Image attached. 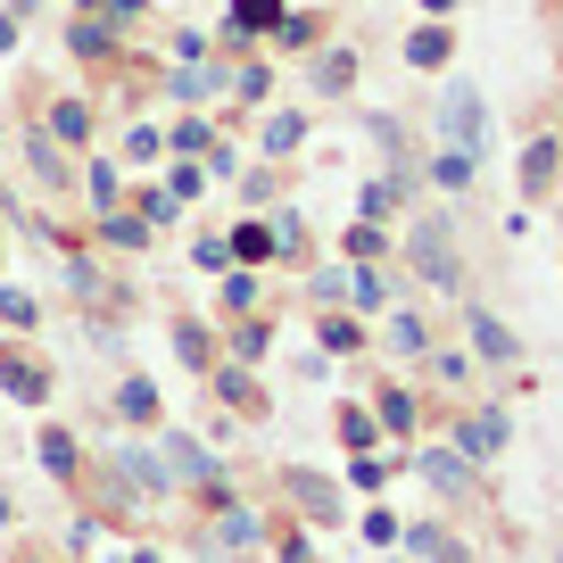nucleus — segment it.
<instances>
[{
  "mask_svg": "<svg viewBox=\"0 0 563 563\" xmlns=\"http://www.w3.org/2000/svg\"><path fill=\"white\" fill-rule=\"evenodd\" d=\"M406 265H415V282H431L440 299H464V241H456V216H422L406 224Z\"/></svg>",
  "mask_w": 563,
  "mask_h": 563,
  "instance_id": "f257e3e1",
  "label": "nucleus"
},
{
  "mask_svg": "<svg viewBox=\"0 0 563 563\" xmlns=\"http://www.w3.org/2000/svg\"><path fill=\"white\" fill-rule=\"evenodd\" d=\"M158 456H166V473H175V489H199V506H232V481H224V464L208 456V448L191 440V431H158Z\"/></svg>",
  "mask_w": 563,
  "mask_h": 563,
  "instance_id": "f03ea898",
  "label": "nucleus"
},
{
  "mask_svg": "<svg viewBox=\"0 0 563 563\" xmlns=\"http://www.w3.org/2000/svg\"><path fill=\"white\" fill-rule=\"evenodd\" d=\"M440 150L489 158V100H481V84H448L440 91Z\"/></svg>",
  "mask_w": 563,
  "mask_h": 563,
  "instance_id": "7ed1b4c3",
  "label": "nucleus"
},
{
  "mask_svg": "<svg viewBox=\"0 0 563 563\" xmlns=\"http://www.w3.org/2000/svg\"><path fill=\"white\" fill-rule=\"evenodd\" d=\"M282 506L299 514V522H323V530L349 522V497H340L323 473H307V464H282Z\"/></svg>",
  "mask_w": 563,
  "mask_h": 563,
  "instance_id": "20e7f679",
  "label": "nucleus"
},
{
  "mask_svg": "<svg viewBox=\"0 0 563 563\" xmlns=\"http://www.w3.org/2000/svg\"><path fill=\"white\" fill-rule=\"evenodd\" d=\"M265 539H274V522H265V514H249L241 497L208 514V563H216V555H257Z\"/></svg>",
  "mask_w": 563,
  "mask_h": 563,
  "instance_id": "39448f33",
  "label": "nucleus"
},
{
  "mask_svg": "<svg viewBox=\"0 0 563 563\" xmlns=\"http://www.w3.org/2000/svg\"><path fill=\"white\" fill-rule=\"evenodd\" d=\"M464 340H473V356H481V365H497V373H514V365H522V332H514V323L506 316H489V307H464Z\"/></svg>",
  "mask_w": 563,
  "mask_h": 563,
  "instance_id": "423d86ee",
  "label": "nucleus"
},
{
  "mask_svg": "<svg viewBox=\"0 0 563 563\" xmlns=\"http://www.w3.org/2000/svg\"><path fill=\"white\" fill-rule=\"evenodd\" d=\"M555 183H563V141H555V133H530V141H522V166H514V191H522V208H539Z\"/></svg>",
  "mask_w": 563,
  "mask_h": 563,
  "instance_id": "0eeeda50",
  "label": "nucleus"
},
{
  "mask_svg": "<svg viewBox=\"0 0 563 563\" xmlns=\"http://www.w3.org/2000/svg\"><path fill=\"white\" fill-rule=\"evenodd\" d=\"M18 150H25V175H34L42 191H67V183H75V150H58V141H51V124H25V133H18Z\"/></svg>",
  "mask_w": 563,
  "mask_h": 563,
  "instance_id": "6e6552de",
  "label": "nucleus"
},
{
  "mask_svg": "<svg viewBox=\"0 0 563 563\" xmlns=\"http://www.w3.org/2000/svg\"><path fill=\"white\" fill-rule=\"evenodd\" d=\"M506 440H514V415H506V406H464V415H456V448L473 464H489Z\"/></svg>",
  "mask_w": 563,
  "mask_h": 563,
  "instance_id": "1a4fd4ad",
  "label": "nucleus"
},
{
  "mask_svg": "<svg viewBox=\"0 0 563 563\" xmlns=\"http://www.w3.org/2000/svg\"><path fill=\"white\" fill-rule=\"evenodd\" d=\"M415 481H431L440 497H464V489H481V464L464 448H415Z\"/></svg>",
  "mask_w": 563,
  "mask_h": 563,
  "instance_id": "9d476101",
  "label": "nucleus"
},
{
  "mask_svg": "<svg viewBox=\"0 0 563 563\" xmlns=\"http://www.w3.org/2000/svg\"><path fill=\"white\" fill-rule=\"evenodd\" d=\"M108 473H117V489H133V497H166V489H175V473H166L158 448H117Z\"/></svg>",
  "mask_w": 563,
  "mask_h": 563,
  "instance_id": "9b49d317",
  "label": "nucleus"
},
{
  "mask_svg": "<svg viewBox=\"0 0 563 563\" xmlns=\"http://www.w3.org/2000/svg\"><path fill=\"white\" fill-rule=\"evenodd\" d=\"M356 75H365V58H356V42H323L316 67H307V84H316V100H349Z\"/></svg>",
  "mask_w": 563,
  "mask_h": 563,
  "instance_id": "f8f14e48",
  "label": "nucleus"
},
{
  "mask_svg": "<svg viewBox=\"0 0 563 563\" xmlns=\"http://www.w3.org/2000/svg\"><path fill=\"white\" fill-rule=\"evenodd\" d=\"M42 124H51L58 150H91V133H100V108H91L84 91H67V100H51V117H42Z\"/></svg>",
  "mask_w": 563,
  "mask_h": 563,
  "instance_id": "ddd939ff",
  "label": "nucleus"
},
{
  "mask_svg": "<svg viewBox=\"0 0 563 563\" xmlns=\"http://www.w3.org/2000/svg\"><path fill=\"white\" fill-rule=\"evenodd\" d=\"M67 51L84 58V67H117L124 58V34L108 18H67Z\"/></svg>",
  "mask_w": 563,
  "mask_h": 563,
  "instance_id": "4468645a",
  "label": "nucleus"
},
{
  "mask_svg": "<svg viewBox=\"0 0 563 563\" xmlns=\"http://www.w3.org/2000/svg\"><path fill=\"white\" fill-rule=\"evenodd\" d=\"M108 406H117V422H133V431H158V415H166V398H158V382H150V373H124Z\"/></svg>",
  "mask_w": 563,
  "mask_h": 563,
  "instance_id": "2eb2a0df",
  "label": "nucleus"
},
{
  "mask_svg": "<svg viewBox=\"0 0 563 563\" xmlns=\"http://www.w3.org/2000/svg\"><path fill=\"white\" fill-rule=\"evenodd\" d=\"M274 25H282V0H232V18H224V51L274 42Z\"/></svg>",
  "mask_w": 563,
  "mask_h": 563,
  "instance_id": "dca6fc26",
  "label": "nucleus"
},
{
  "mask_svg": "<svg viewBox=\"0 0 563 563\" xmlns=\"http://www.w3.org/2000/svg\"><path fill=\"white\" fill-rule=\"evenodd\" d=\"M448 58H456V25H448V18H422L415 34H406V67H422V75H440Z\"/></svg>",
  "mask_w": 563,
  "mask_h": 563,
  "instance_id": "f3484780",
  "label": "nucleus"
},
{
  "mask_svg": "<svg viewBox=\"0 0 563 563\" xmlns=\"http://www.w3.org/2000/svg\"><path fill=\"white\" fill-rule=\"evenodd\" d=\"M34 456H42V473H51V481H84V448H75V431H67V422H42Z\"/></svg>",
  "mask_w": 563,
  "mask_h": 563,
  "instance_id": "a211bd4d",
  "label": "nucleus"
},
{
  "mask_svg": "<svg viewBox=\"0 0 563 563\" xmlns=\"http://www.w3.org/2000/svg\"><path fill=\"white\" fill-rule=\"evenodd\" d=\"M0 389H9L18 406H42V398H51V373H42L25 349H0Z\"/></svg>",
  "mask_w": 563,
  "mask_h": 563,
  "instance_id": "6ab92c4d",
  "label": "nucleus"
},
{
  "mask_svg": "<svg viewBox=\"0 0 563 563\" xmlns=\"http://www.w3.org/2000/svg\"><path fill=\"white\" fill-rule=\"evenodd\" d=\"M274 51H282V58H316V51H323V9H282Z\"/></svg>",
  "mask_w": 563,
  "mask_h": 563,
  "instance_id": "aec40b11",
  "label": "nucleus"
},
{
  "mask_svg": "<svg viewBox=\"0 0 563 563\" xmlns=\"http://www.w3.org/2000/svg\"><path fill=\"white\" fill-rule=\"evenodd\" d=\"M299 141H307V108H282V117H265V124H257V150H265V166L299 158Z\"/></svg>",
  "mask_w": 563,
  "mask_h": 563,
  "instance_id": "412c9836",
  "label": "nucleus"
},
{
  "mask_svg": "<svg viewBox=\"0 0 563 563\" xmlns=\"http://www.w3.org/2000/svg\"><path fill=\"white\" fill-rule=\"evenodd\" d=\"M208 389L216 398L232 406V415H265V389L249 382V365H224V356H216V373H208Z\"/></svg>",
  "mask_w": 563,
  "mask_h": 563,
  "instance_id": "4be33fe9",
  "label": "nucleus"
},
{
  "mask_svg": "<svg viewBox=\"0 0 563 563\" xmlns=\"http://www.w3.org/2000/svg\"><path fill=\"white\" fill-rule=\"evenodd\" d=\"M373 415H382V440H415V422H422V406H415V389H398V382H389L382 389V398H373Z\"/></svg>",
  "mask_w": 563,
  "mask_h": 563,
  "instance_id": "5701e85b",
  "label": "nucleus"
},
{
  "mask_svg": "<svg viewBox=\"0 0 563 563\" xmlns=\"http://www.w3.org/2000/svg\"><path fill=\"white\" fill-rule=\"evenodd\" d=\"M422 183H440V191H473L481 183V158H464V150H431V158H422Z\"/></svg>",
  "mask_w": 563,
  "mask_h": 563,
  "instance_id": "b1692460",
  "label": "nucleus"
},
{
  "mask_svg": "<svg viewBox=\"0 0 563 563\" xmlns=\"http://www.w3.org/2000/svg\"><path fill=\"white\" fill-rule=\"evenodd\" d=\"M224 241H232V265H265V257H282V241H274V216H249V224H232Z\"/></svg>",
  "mask_w": 563,
  "mask_h": 563,
  "instance_id": "393cba45",
  "label": "nucleus"
},
{
  "mask_svg": "<svg viewBox=\"0 0 563 563\" xmlns=\"http://www.w3.org/2000/svg\"><path fill=\"white\" fill-rule=\"evenodd\" d=\"M91 232H100L108 249H150V232H158V224H150L141 208H108V216H91Z\"/></svg>",
  "mask_w": 563,
  "mask_h": 563,
  "instance_id": "a878e982",
  "label": "nucleus"
},
{
  "mask_svg": "<svg viewBox=\"0 0 563 563\" xmlns=\"http://www.w3.org/2000/svg\"><path fill=\"white\" fill-rule=\"evenodd\" d=\"M175 349H183V365H191L199 382H208V373H216V332H208V323H199V316H175Z\"/></svg>",
  "mask_w": 563,
  "mask_h": 563,
  "instance_id": "bb28decb",
  "label": "nucleus"
},
{
  "mask_svg": "<svg viewBox=\"0 0 563 563\" xmlns=\"http://www.w3.org/2000/svg\"><path fill=\"white\" fill-rule=\"evenodd\" d=\"M398 547H415V563H473V555H464V539H448L440 522H415Z\"/></svg>",
  "mask_w": 563,
  "mask_h": 563,
  "instance_id": "cd10ccee",
  "label": "nucleus"
},
{
  "mask_svg": "<svg viewBox=\"0 0 563 563\" xmlns=\"http://www.w3.org/2000/svg\"><path fill=\"white\" fill-rule=\"evenodd\" d=\"M389 299H398V282H389L382 265H349V307H365V316H382Z\"/></svg>",
  "mask_w": 563,
  "mask_h": 563,
  "instance_id": "c85d7f7f",
  "label": "nucleus"
},
{
  "mask_svg": "<svg viewBox=\"0 0 563 563\" xmlns=\"http://www.w3.org/2000/svg\"><path fill=\"white\" fill-rule=\"evenodd\" d=\"M389 349H398V356H415V365H422V356H431V349H440V340H431V323H422L415 316V307H398V316H389Z\"/></svg>",
  "mask_w": 563,
  "mask_h": 563,
  "instance_id": "c756f323",
  "label": "nucleus"
},
{
  "mask_svg": "<svg viewBox=\"0 0 563 563\" xmlns=\"http://www.w3.org/2000/svg\"><path fill=\"white\" fill-rule=\"evenodd\" d=\"M340 257L349 265H382L389 257V224H365V216H356V224L340 232Z\"/></svg>",
  "mask_w": 563,
  "mask_h": 563,
  "instance_id": "7c9ffc66",
  "label": "nucleus"
},
{
  "mask_svg": "<svg viewBox=\"0 0 563 563\" xmlns=\"http://www.w3.org/2000/svg\"><path fill=\"white\" fill-rule=\"evenodd\" d=\"M84 191H91V208H124V175H117V158H84Z\"/></svg>",
  "mask_w": 563,
  "mask_h": 563,
  "instance_id": "2f4dec72",
  "label": "nucleus"
},
{
  "mask_svg": "<svg viewBox=\"0 0 563 563\" xmlns=\"http://www.w3.org/2000/svg\"><path fill=\"white\" fill-rule=\"evenodd\" d=\"M340 448H349V456H373V440H382V415H365V406H340Z\"/></svg>",
  "mask_w": 563,
  "mask_h": 563,
  "instance_id": "473e14b6",
  "label": "nucleus"
},
{
  "mask_svg": "<svg viewBox=\"0 0 563 563\" xmlns=\"http://www.w3.org/2000/svg\"><path fill=\"white\" fill-rule=\"evenodd\" d=\"M257 299H265V274L257 265H232L224 274V316H257Z\"/></svg>",
  "mask_w": 563,
  "mask_h": 563,
  "instance_id": "72a5a7b5",
  "label": "nucleus"
},
{
  "mask_svg": "<svg viewBox=\"0 0 563 563\" xmlns=\"http://www.w3.org/2000/svg\"><path fill=\"white\" fill-rule=\"evenodd\" d=\"M208 150H216V124L208 117H183L175 133H166V158H208Z\"/></svg>",
  "mask_w": 563,
  "mask_h": 563,
  "instance_id": "f704fd0d",
  "label": "nucleus"
},
{
  "mask_svg": "<svg viewBox=\"0 0 563 563\" xmlns=\"http://www.w3.org/2000/svg\"><path fill=\"white\" fill-rule=\"evenodd\" d=\"M265 349H274V323H265V316H241V323H232V365H257Z\"/></svg>",
  "mask_w": 563,
  "mask_h": 563,
  "instance_id": "c9c22d12",
  "label": "nucleus"
},
{
  "mask_svg": "<svg viewBox=\"0 0 563 563\" xmlns=\"http://www.w3.org/2000/svg\"><path fill=\"white\" fill-rule=\"evenodd\" d=\"M316 332H323V349H332V356H356V349H365V323H356V316H340V307H323V323H316Z\"/></svg>",
  "mask_w": 563,
  "mask_h": 563,
  "instance_id": "e433bc0d",
  "label": "nucleus"
},
{
  "mask_svg": "<svg viewBox=\"0 0 563 563\" xmlns=\"http://www.w3.org/2000/svg\"><path fill=\"white\" fill-rule=\"evenodd\" d=\"M124 208H141L150 224H175V216H183V199L166 191V183H141V191H124Z\"/></svg>",
  "mask_w": 563,
  "mask_h": 563,
  "instance_id": "4c0bfd02",
  "label": "nucleus"
},
{
  "mask_svg": "<svg viewBox=\"0 0 563 563\" xmlns=\"http://www.w3.org/2000/svg\"><path fill=\"white\" fill-rule=\"evenodd\" d=\"M67 290H75V299H91V307H100V299H117V282H108L91 257H67Z\"/></svg>",
  "mask_w": 563,
  "mask_h": 563,
  "instance_id": "58836bf2",
  "label": "nucleus"
},
{
  "mask_svg": "<svg viewBox=\"0 0 563 563\" xmlns=\"http://www.w3.org/2000/svg\"><path fill=\"white\" fill-rule=\"evenodd\" d=\"M265 91H274V67H265V58H241V67H232V100H249V108H257Z\"/></svg>",
  "mask_w": 563,
  "mask_h": 563,
  "instance_id": "ea45409f",
  "label": "nucleus"
},
{
  "mask_svg": "<svg viewBox=\"0 0 563 563\" xmlns=\"http://www.w3.org/2000/svg\"><path fill=\"white\" fill-rule=\"evenodd\" d=\"M124 158H133V166H158V158H166V133H158L150 117H141L133 133H124Z\"/></svg>",
  "mask_w": 563,
  "mask_h": 563,
  "instance_id": "a19ab883",
  "label": "nucleus"
},
{
  "mask_svg": "<svg viewBox=\"0 0 563 563\" xmlns=\"http://www.w3.org/2000/svg\"><path fill=\"white\" fill-rule=\"evenodd\" d=\"M422 365H431V382H448V389H464V382H473V356H464V349H431Z\"/></svg>",
  "mask_w": 563,
  "mask_h": 563,
  "instance_id": "79ce46f5",
  "label": "nucleus"
},
{
  "mask_svg": "<svg viewBox=\"0 0 563 563\" xmlns=\"http://www.w3.org/2000/svg\"><path fill=\"white\" fill-rule=\"evenodd\" d=\"M191 257H199V274H232V241H224V232H199Z\"/></svg>",
  "mask_w": 563,
  "mask_h": 563,
  "instance_id": "37998d69",
  "label": "nucleus"
},
{
  "mask_svg": "<svg viewBox=\"0 0 563 563\" xmlns=\"http://www.w3.org/2000/svg\"><path fill=\"white\" fill-rule=\"evenodd\" d=\"M265 547H274L282 563H316V547H307V530H299V522H274V539H265Z\"/></svg>",
  "mask_w": 563,
  "mask_h": 563,
  "instance_id": "c03bdc74",
  "label": "nucleus"
},
{
  "mask_svg": "<svg viewBox=\"0 0 563 563\" xmlns=\"http://www.w3.org/2000/svg\"><path fill=\"white\" fill-rule=\"evenodd\" d=\"M166 191H175V199H199V191H208V166H199V158H175V166H166Z\"/></svg>",
  "mask_w": 563,
  "mask_h": 563,
  "instance_id": "a18cd8bd",
  "label": "nucleus"
},
{
  "mask_svg": "<svg viewBox=\"0 0 563 563\" xmlns=\"http://www.w3.org/2000/svg\"><path fill=\"white\" fill-rule=\"evenodd\" d=\"M274 191H282V175H274V166H257V175H241V199H249V208H274Z\"/></svg>",
  "mask_w": 563,
  "mask_h": 563,
  "instance_id": "49530a36",
  "label": "nucleus"
},
{
  "mask_svg": "<svg viewBox=\"0 0 563 563\" xmlns=\"http://www.w3.org/2000/svg\"><path fill=\"white\" fill-rule=\"evenodd\" d=\"M349 489L382 497V489H389V464H382V456H356V464H349Z\"/></svg>",
  "mask_w": 563,
  "mask_h": 563,
  "instance_id": "de8ad7c7",
  "label": "nucleus"
},
{
  "mask_svg": "<svg viewBox=\"0 0 563 563\" xmlns=\"http://www.w3.org/2000/svg\"><path fill=\"white\" fill-rule=\"evenodd\" d=\"M34 316H42V307L25 299V290H0V323H18V332H34Z\"/></svg>",
  "mask_w": 563,
  "mask_h": 563,
  "instance_id": "09e8293b",
  "label": "nucleus"
},
{
  "mask_svg": "<svg viewBox=\"0 0 563 563\" xmlns=\"http://www.w3.org/2000/svg\"><path fill=\"white\" fill-rule=\"evenodd\" d=\"M365 539H373V547H398L406 530H398V514H389V506H373V514H365Z\"/></svg>",
  "mask_w": 563,
  "mask_h": 563,
  "instance_id": "8fccbe9b",
  "label": "nucleus"
},
{
  "mask_svg": "<svg viewBox=\"0 0 563 563\" xmlns=\"http://www.w3.org/2000/svg\"><path fill=\"white\" fill-rule=\"evenodd\" d=\"M100 18H108V25H117V34H133V25H141V18H150V0H108Z\"/></svg>",
  "mask_w": 563,
  "mask_h": 563,
  "instance_id": "3c124183",
  "label": "nucleus"
},
{
  "mask_svg": "<svg viewBox=\"0 0 563 563\" xmlns=\"http://www.w3.org/2000/svg\"><path fill=\"white\" fill-rule=\"evenodd\" d=\"M18 34H25V9H0V58L18 51Z\"/></svg>",
  "mask_w": 563,
  "mask_h": 563,
  "instance_id": "603ef678",
  "label": "nucleus"
},
{
  "mask_svg": "<svg viewBox=\"0 0 563 563\" xmlns=\"http://www.w3.org/2000/svg\"><path fill=\"white\" fill-rule=\"evenodd\" d=\"M547 34H555V58H563V0L547 9Z\"/></svg>",
  "mask_w": 563,
  "mask_h": 563,
  "instance_id": "864d4df0",
  "label": "nucleus"
},
{
  "mask_svg": "<svg viewBox=\"0 0 563 563\" xmlns=\"http://www.w3.org/2000/svg\"><path fill=\"white\" fill-rule=\"evenodd\" d=\"M67 9H75V18H100V9H108V0H67Z\"/></svg>",
  "mask_w": 563,
  "mask_h": 563,
  "instance_id": "5fc2aeb1",
  "label": "nucleus"
},
{
  "mask_svg": "<svg viewBox=\"0 0 563 563\" xmlns=\"http://www.w3.org/2000/svg\"><path fill=\"white\" fill-rule=\"evenodd\" d=\"M448 9H456V0H422V18H448Z\"/></svg>",
  "mask_w": 563,
  "mask_h": 563,
  "instance_id": "6e6d98bb",
  "label": "nucleus"
},
{
  "mask_svg": "<svg viewBox=\"0 0 563 563\" xmlns=\"http://www.w3.org/2000/svg\"><path fill=\"white\" fill-rule=\"evenodd\" d=\"M124 563H158V547H141V555H124Z\"/></svg>",
  "mask_w": 563,
  "mask_h": 563,
  "instance_id": "4d7b16f0",
  "label": "nucleus"
},
{
  "mask_svg": "<svg viewBox=\"0 0 563 563\" xmlns=\"http://www.w3.org/2000/svg\"><path fill=\"white\" fill-rule=\"evenodd\" d=\"M0 522H9V489H0Z\"/></svg>",
  "mask_w": 563,
  "mask_h": 563,
  "instance_id": "13d9d810",
  "label": "nucleus"
},
{
  "mask_svg": "<svg viewBox=\"0 0 563 563\" xmlns=\"http://www.w3.org/2000/svg\"><path fill=\"white\" fill-rule=\"evenodd\" d=\"M18 563H42V555H18Z\"/></svg>",
  "mask_w": 563,
  "mask_h": 563,
  "instance_id": "bf43d9fd",
  "label": "nucleus"
}]
</instances>
